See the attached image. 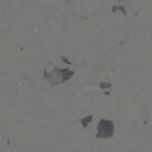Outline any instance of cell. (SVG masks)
I'll return each mask as SVG.
<instances>
[{"instance_id": "cell-3", "label": "cell", "mask_w": 152, "mask_h": 152, "mask_svg": "<svg viewBox=\"0 0 152 152\" xmlns=\"http://www.w3.org/2000/svg\"><path fill=\"white\" fill-rule=\"evenodd\" d=\"M116 11H122V14H126L125 8H122V6H114V8H113V12H116Z\"/></svg>"}, {"instance_id": "cell-1", "label": "cell", "mask_w": 152, "mask_h": 152, "mask_svg": "<svg viewBox=\"0 0 152 152\" xmlns=\"http://www.w3.org/2000/svg\"><path fill=\"white\" fill-rule=\"evenodd\" d=\"M114 131H116V128H114V123H113L111 120L104 119V120H100L99 125H97V134H96V135H97L99 138H110V137H113Z\"/></svg>"}, {"instance_id": "cell-2", "label": "cell", "mask_w": 152, "mask_h": 152, "mask_svg": "<svg viewBox=\"0 0 152 152\" xmlns=\"http://www.w3.org/2000/svg\"><path fill=\"white\" fill-rule=\"evenodd\" d=\"M91 120H93V116H88V117L82 119V126L85 128V126H87V123H88V122H91Z\"/></svg>"}]
</instances>
